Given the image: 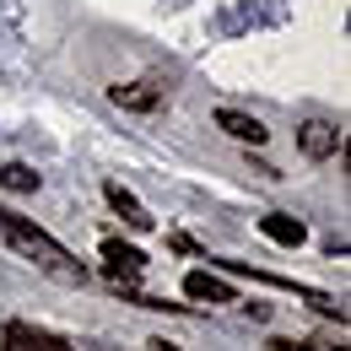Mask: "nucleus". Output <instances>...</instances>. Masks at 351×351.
I'll list each match as a JSON object with an SVG mask.
<instances>
[{"label": "nucleus", "mask_w": 351, "mask_h": 351, "mask_svg": "<svg viewBox=\"0 0 351 351\" xmlns=\"http://www.w3.org/2000/svg\"><path fill=\"white\" fill-rule=\"evenodd\" d=\"M0 238L22 254V260L33 265V270H44V276H54L60 287H87V265L76 260L54 232H44L38 221L16 217V211H0Z\"/></svg>", "instance_id": "f257e3e1"}, {"label": "nucleus", "mask_w": 351, "mask_h": 351, "mask_svg": "<svg viewBox=\"0 0 351 351\" xmlns=\"http://www.w3.org/2000/svg\"><path fill=\"white\" fill-rule=\"evenodd\" d=\"M108 97H114L119 108H135V114H152V108L162 103V87H157V82H125V87H108Z\"/></svg>", "instance_id": "423d86ee"}, {"label": "nucleus", "mask_w": 351, "mask_h": 351, "mask_svg": "<svg viewBox=\"0 0 351 351\" xmlns=\"http://www.w3.org/2000/svg\"><path fill=\"white\" fill-rule=\"evenodd\" d=\"M103 260H108V276H114V281H135V276L146 270V254L130 249V243H119V238L103 243Z\"/></svg>", "instance_id": "20e7f679"}, {"label": "nucleus", "mask_w": 351, "mask_h": 351, "mask_svg": "<svg viewBox=\"0 0 351 351\" xmlns=\"http://www.w3.org/2000/svg\"><path fill=\"white\" fill-rule=\"evenodd\" d=\"M217 125L232 135V141H243V146H265V141H270V130H265L260 119H254V114H238V108H221Z\"/></svg>", "instance_id": "39448f33"}, {"label": "nucleus", "mask_w": 351, "mask_h": 351, "mask_svg": "<svg viewBox=\"0 0 351 351\" xmlns=\"http://www.w3.org/2000/svg\"><path fill=\"white\" fill-rule=\"evenodd\" d=\"M0 184L16 189V195H33V189H38V173H33L27 162H5V168H0Z\"/></svg>", "instance_id": "1a4fd4ad"}, {"label": "nucleus", "mask_w": 351, "mask_h": 351, "mask_svg": "<svg viewBox=\"0 0 351 351\" xmlns=\"http://www.w3.org/2000/svg\"><path fill=\"white\" fill-rule=\"evenodd\" d=\"M16 330H22V341H27L33 351H71L60 335H44V330H33V324H16Z\"/></svg>", "instance_id": "9d476101"}, {"label": "nucleus", "mask_w": 351, "mask_h": 351, "mask_svg": "<svg viewBox=\"0 0 351 351\" xmlns=\"http://www.w3.org/2000/svg\"><path fill=\"white\" fill-rule=\"evenodd\" d=\"M260 232L270 238V243H281V249H298L308 238V227L298 217H281V211H270V217H260Z\"/></svg>", "instance_id": "0eeeda50"}, {"label": "nucleus", "mask_w": 351, "mask_h": 351, "mask_svg": "<svg viewBox=\"0 0 351 351\" xmlns=\"http://www.w3.org/2000/svg\"><path fill=\"white\" fill-rule=\"evenodd\" d=\"M184 292H189L195 303H232V287L217 281L211 270H189V276H184Z\"/></svg>", "instance_id": "6e6552de"}, {"label": "nucleus", "mask_w": 351, "mask_h": 351, "mask_svg": "<svg viewBox=\"0 0 351 351\" xmlns=\"http://www.w3.org/2000/svg\"><path fill=\"white\" fill-rule=\"evenodd\" d=\"M103 200H108V206H114L119 217L130 221L135 232H152V211H146V206L135 200V195H130V189H125V184H114V178H108V184H103Z\"/></svg>", "instance_id": "7ed1b4c3"}, {"label": "nucleus", "mask_w": 351, "mask_h": 351, "mask_svg": "<svg viewBox=\"0 0 351 351\" xmlns=\"http://www.w3.org/2000/svg\"><path fill=\"white\" fill-rule=\"evenodd\" d=\"M298 146H303V157L324 162V157L346 152V130H341V125H330V119H303V125H298Z\"/></svg>", "instance_id": "f03ea898"}]
</instances>
